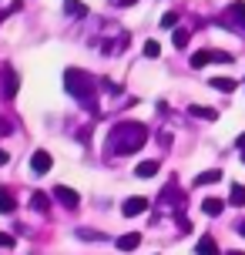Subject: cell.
Listing matches in <instances>:
<instances>
[{
    "instance_id": "cell-13",
    "label": "cell",
    "mask_w": 245,
    "mask_h": 255,
    "mask_svg": "<svg viewBox=\"0 0 245 255\" xmlns=\"http://www.w3.org/2000/svg\"><path fill=\"white\" fill-rule=\"evenodd\" d=\"M134 175H138V178H151V175H158V161H155V158H148V161H138Z\"/></svg>"
},
{
    "instance_id": "cell-26",
    "label": "cell",
    "mask_w": 245,
    "mask_h": 255,
    "mask_svg": "<svg viewBox=\"0 0 245 255\" xmlns=\"http://www.w3.org/2000/svg\"><path fill=\"white\" fill-rule=\"evenodd\" d=\"M13 128H10V121H7V118L0 115V138H7V134H10Z\"/></svg>"
},
{
    "instance_id": "cell-14",
    "label": "cell",
    "mask_w": 245,
    "mask_h": 255,
    "mask_svg": "<svg viewBox=\"0 0 245 255\" xmlns=\"http://www.w3.org/2000/svg\"><path fill=\"white\" fill-rule=\"evenodd\" d=\"M215 181H222V171H219V168H212V171H202V175H198V178H195L192 185L205 188V185H215Z\"/></svg>"
},
{
    "instance_id": "cell-9",
    "label": "cell",
    "mask_w": 245,
    "mask_h": 255,
    "mask_svg": "<svg viewBox=\"0 0 245 255\" xmlns=\"http://www.w3.org/2000/svg\"><path fill=\"white\" fill-rule=\"evenodd\" d=\"M13 208H17V195L10 188H0V215H13Z\"/></svg>"
},
{
    "instance_id": "cell-3",
    "label": "cell",
    "mask_w": 245,
    "mask_h": 255,
    "mask_svg": "<svg viewBox=\"0 0 245 255\" xmlns=\"http://www.w3.org/2000/svg\"><path fill=\"white\" fill-rule=\"evenodd\" d=\"M219 24L225 27V30H235V34H242L245 37V3L239 0V3H229L225 10H222Z\"/></svg>"
},
{
    "instance_id": "cell-22",
    "label": "cell",
    "mask_w": 245,
    "mask_h": 255,
    "mask_svg": "<svg viewBox=\"0 0 245 255\" xmlns=\"http://www.w3.org/2000/svg\"><path fill=\"white\" fill-rule=\"evenodd\" d=\"M158 54H161V44H158L155 37L144 40V57H158Z\"/></svg>"
},
{
    "instance_id": "cell-20",
    "label": "cell",
    "mask_w": 245,
    "mask_h": 255,
    "mask_svg": "<svg viewBox=\"0 0 245 255\" xmlns=\"http://www.w3.org/2000/svg\"><path fill=\"white\" fill-rule=\"evenodd\" d=\"M205 64H212V51H195L192 54V67H205Z\"/></svg>"
},
{
    "instance_id": "cell-24",
    "label": "cell",
    "mask_w": 245,
    "mask_h": 255,
    "mask_svg": "<svg viewBox=\"0 0 245 255\" xmlns=\"http://www.w3.org/2000/svg\"><path fill=\"white\" fill-rule=\"evenodd\" d=\"M212 64H232V54H225V51H212Z\"/></svg>"
},
{
    "instance_id": "cell-17",
    "label": "cell",
    "mask_w": 245,
    "mask_h": 255,
    "mask_svg": "<svg viewBox=\"0 0 245 255\" xmlns=\"http://www.w3.org/2000/svg\"><path fill=\"white\" fill-rule=\"evenodd\" d=\"M171 40H175V47H188V40H192V30L188 27H175V34H171Z\"/></svg>"
},
{
    "instance_id": "cell-8",
    "label": "cell",
    "mask_w": 245,
    "mask_h": 255,
    "mask_svg": "<svg viewBox=\"0 0 245 255\" xmlns=\"http://www.w3.org/2000/svg\"><path fill=\"white\" fill-rule=\"evenodd\" d=\"M144 208H148V198H141V195H134V198H128V202L121 205V212L124 215H144Z\"/></svg>"
},
{
    "instance_id": "cell-12",
    "label": "cell",
    "mask_w": 245,
    "mask_h": 255,
    "mask_svg": "<svg viewBox=\"0 0 245 255\" xmlns=\"http://www.w3.org/2000/svg\"><path fill=\"white\" fill-rule=\"evenodd\" d=\"M138 245H141V235H138V232H131V235H121V239H118V249H121V252H134Z\"/></svg>"
},
{
    "instance_id": "cell-25",
    "label": "cell",
    "mask_w": 245,
    "mask_h": 255,
    "mask_svg": "<svg viewBox=\"0 0 245 255\" xmlns=\"http://www.w3.org/2000/svg\"><path fill=\"white\" fill-rule=\"evenodd\" d=\"M13 242H17V239H13L10 232H0V249H13Z\"/></svg>"
},
{
    "instance_id": "cell-19",
    "label": "cell",
    "mask_w": 245,
    "mask_h": 255,
    "mask_svg": "<svg viewBox=\"0 0 245 255\" xmlns=\"http://www.w3.org/2000/svg\"><path fill=\"white\" fill-rule=\"evenodd\" d=\"M64 10H67V17H88V7L81 0H64Z\"/></svg>"
},
{
    "instance_id": "cell-7",
    "label": "cell",
    "mask_w": 245,
    "mask_h": 255,
    "mask_svg": "<svg viewBox=\"0 0 245 255\" xmlns=\"http://www.w3.org/2000/svg\"><path fill=\"white\" fill-rule=\"evenodd\" d=\"M161 202H175L178 208H185V202H188V198H185V191H181L178 185H175V181H168L165 191H161Z\"/></svg>"
},
{
    "instance_id": "cell-31",
    "label": "cell",
    "mask_w": 245,
    "mask_h": 255,
    "mask_svg": "<svg viewBox=\"0 0 245 255\" xmlns=\"http://www.w3.org/2000/svg\"><path fill=\"white\" fill-rule=\"evenodd\" d=\"M239 235H245V218H242V222H239Z\"/></svg>"
},
{
    "instance_id": "cell-27",
    "label": "cell",
    "mask_w": 245,
    "mask_h": 255,
    "mask_svg": "<svg viewBox=\"0 0 245 255\" xmlns=\"http://www.w3.org/2000/svg\"><path fill=\"white\" fill-rule=\"evenodd\" d=\"M178 24V13H165V17H161V27H175Z\"/></svg>"
},
{
    "instance_id": "cell-32",
    "label": "cell",
    "mask_w": 245,
    "mask_h": 255,
    "mask_svg": "<svg viewBox=\"0 0 245 255\" xmlns=\"http://www.w3.org/2000/svg\"><path fill=\"white\" fill-rule=\"evenodd\" d=\"M225 255H245V252H239V249H235V252H225Z\"/></svg>"
},
{
    "instance_id": "cell-5",
    "label": "cell",
    "mask_w": 245,
    "mask_h": 255,
    "mask_svg": "<svg viewBox=\"0 0 245 255\" xmlns=\"http://www.w3.org/2000/svg\"><path fill=\"white\" fill-rule=\"evenodd\" d=\"M51 195L57 198V202L64 205V208H81V198H78V191L74 188H67V185H54Z\"/></svg>"
},
{
    "instance_id": "cell-11",
    "label": "cell",
    "mask_w": 245,
    "mask_h": 255,
    "mask_svg": "<svg viewBox=\"0 0 245 255\" xmlns=\"http://www.w3.org/2000/svg\"><path fill=\"white\" fill-rule=\"evenodd\" d=\"M30 208H34V212H40V215H47V208H51V198H47L44 191H34V195H30Z\"/></svg>"
},
{
    "instance_id": "cell-23",
    "label": "cell",
    "mask_w": 245,
    "mask_h": 255,
    "mask_svg": "<svg viewBox=\"0 0 245 255\" xmlns=\"http://www.w3.org/2000/svg\"><path fill=\"white\" fill-rule=\"evenodd\" d=\"M78 239H84V242H98V239H101V232H94V229H78Z\"/></svg>"
},
{
    "instance_id": "cell-18",
    "label": "cell",
    "mask_w": 245,
    "mask_h": 255,
    "mask_svg": "<svg viewBox=\"0 0 245 255\" xmlns=\"http://www.w3.org/2000/svg\"><path fill=\"white\" fill-rule=\"evenodd\" d=\"M235 84H239L235 77H212V88H215V91H222V94L235 91Z\"/></svg>"
},
{
    "instance_id": "cell-2",
    "label": "cell",
    "mask_w": 245,
    "mask_h": 255,
    "mask_svg": "<svg viewBox=\"0 0 245 255\" xmlns=\"http://www.w3.org/2000/svg\"><path fill=\"white\" fill-rule=\"evenodd\" d=\"M64 88L84 111L98 115V81H94V74L81 71V67H67L64 71Z\"/></svg>"
},
{
    "instance_id": "cell-28",
    "label": "cell",
    "mask_w": 245,
    "mask_h": 255,
    "mask_svg": "<svg viewBox=\"0 0 245 255\" xmlns=\"http://www.w3.org/2000/svg\"><path fill=\"white\" fill-rule=\"evenodd\" d=\"M7 161H10V154H7V151H3V148H0V168L7 165Z\"/></svg>"
},
{
    "instance_id": "cell-10",
    "label": "cell",
    "mask_w": 245,
    "mask_h": 255,
    "mask_svg": "<svg viewBox=\"0 0 245 255\" xmlns=\"http://www.w3.org/2000/svg\"><path fill=\"white\" fill-rule=\"evenodd\" d=\"M188 115L202 118V121H219V111L215 108H202V104H188Z\"/></svg>"
},
{
    "instance_id": "cell-30",
    "label": "cell",
    "mask_w": 245,
    "mask_h": 255,
    "mask_svg": "<svg viewBox=\"0 0 245 255\" xmlns=\"http://www.w3.org/2000/svg\"><path fill=\"white\" fill-rule=\"evenodd\" d=\"M239 148H242V151H245V134H239Z\"/></svg>"
},
{
    "instance_id": "cell-1",
    "label": "cell",
    "mask_w": 245,
    "mask_h": 255,
    "mask_svg": "<svg viewBox=\"0 0 245 255\" xmlns=\"http://www.w3.org/2000/svg\"><path fill=\"white\" fill-rule=\"evenodd\" d=\"M144 141H148V128H144L141 121H118V125L108 131V138H104V148H108V154L121 158V154L141 151Z\"/></svg>"
},
{
    "instance_id": "cell-4",
    "label": "cell",
    "mask_w": 245,
    "mask_h": 255,
    "mask_svg": "<svg viewBox=\"0 0 245 255\" xmlns=\"http://www.w3.org/2000/svg\"><path fill=\"white\" fill-rule=\"evenodd\" d=\"M17 88H20L17 71H13L10 64H7V67H0V101H13V98H17Z\"/></svg>"
},
{
    "instance_id": "cell-33",
    "label": "cell",
    "mask_w": 245,
    "mask_h": 255,
    "mask_svg": "<svg viewBox=\"0 0 245 255\" xmlns=\"http://www.w3.org/2000/svg\"><path fill=\"white\" fill-rule=\"evenodd\" d=\"M242 161H245V154H242Z\"/></svg>"
},
{
    "instance_id": "cell-15",
    "label": "cell",
    "mask_w": 245,
    "mask_h": 255,
    "mask_svg": "<svg viewBox=\"0 0 245 255\" xmlns=\"http://www.w3.org/2000/svg\"><path fill=\"white\" fill-rule=\"evenodd\" d=\"M195 252L198 255H219V245H215V239H198V242H195Z\"/></svg>"
},
{
    "instance_id": "cell-29",
    "label": "cell",
    "mask_w": 245,
    "mask_h": 255,
    "mask_svg": "<svg viewBox=\"0 0 245 255\" xmlns=\"http://www.w3.org/2000/svg\"><path fill=\"white\" fill-rule=\"evenodd\" d=\"M115 7H128V3H134V0H111Z\"/></svg>"
},
{
    "instance_id": "cell-21",
    "label": "cell",
    "mask_w": 245,
    "mask_h": 255,
    "mask_svg": "<svg viewBox=\"0 0 245 255\" xmlns=\"http://www.w3.org/2000/svg\"><path fill=\"white\" fill-rule=\"evenodd\" d=\"M229 202L242 208V205H245V185H232V195H229Z\"/></svg>"
},
{
    "instance_id": "cell-6",
    "label": "cell",
    "mask_w": 245,
    "mask_h": 255,
    "mask_svg": "<svg viewBox=\"0 0 245 255\" xmlns=\"http://www.w3.org/2000/svg\"><path fill=\"white\" fill-rule=\"evenodd\" d=\"M51 165H54L51 151H44V148H40V151H34V158H30V171H34V175H47V171H51Z\"/></svg>"
},
{
    "instance_id": "cell-16",
    "label": "cell",
    "mask_w": 245,
    "mask_h": 255,
    "mask_svg": "<svg viewBox=\"0 0 245 255\" xmlns=\"http://www.w3.org/2000/svg\"><path fill=\"white\" fill-rule=\"evenodd\" d=\"M222 208H225V202H222V198H205V202H202V212H205V215H222Z\"/></svg>"
}]
</instances>
